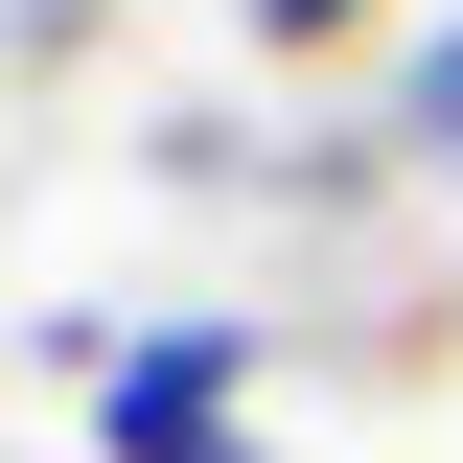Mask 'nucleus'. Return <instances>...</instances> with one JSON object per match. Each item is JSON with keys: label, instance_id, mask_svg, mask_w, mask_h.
Segmentation results:
<instances>
[{"label": "nucleus", "instance_id": "obj_3", "mask_svg": "<svg viewBox=\"0 0 463 463\" xmlns=\"http://www.w3.org/2000/svg\"><path fill=\"white\" fill-rule=\"evenodd\" d=\"M232 24H255V47H347L371 0H232Z\"/></svg>", "mask_w": 463, "mask_h": 463}, {"label": "nucleus", "instance_id": "obj_1", "mask_svg": "<svg viewBox=\"0 0 463 463\" xmlns=\"http://www.w3.org/2000/svg\"><path fill=\"white\" fill-rule=\"evenodd\" d=\"M255 371H279V325H232V301H163V325H116L93 371V463H185L255 417Z\"/></svg>", "mask_w": 463, "mask_h": 463}, {"label": "nucleus", "instance_id": "obj_2", "mask_svg": "<svg viewBox=\"0 0 463 463\" xmlns=\"http://www.w3.org/2000/svg\"><path fill=\"white\" fill-rule=\"evenodd\" d=\"M371 139H394L417 185H463V24H417V47H394V116H371Z\"/></svg>", "mask_w": 463, "mask_h": 463}]
</instances>
